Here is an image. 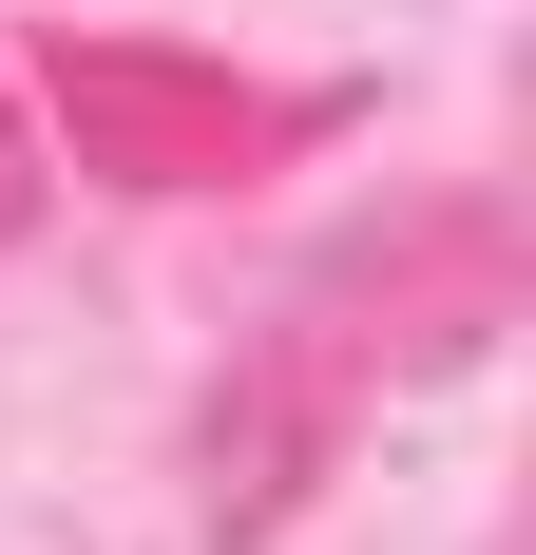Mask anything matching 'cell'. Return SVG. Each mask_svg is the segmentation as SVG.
<instances>
[{
  "mask_svg": "<svg viewBox=\"0 0 536 555\" xmlns=\"http://www.w3.org/2000/svg\"><path fill=\"white\" fill-rule=\"evenodd\" d=\"M39 211V134H20V96H0V230Z\"/></svg>",
  "mask_w": 536,
  "mask_h": 555,
  "instance_id": "cell-1",
  "label": "cell"
}]
</instances>
